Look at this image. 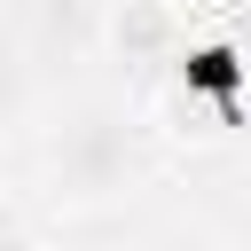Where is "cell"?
<instances>
[{
  "label": "cell",
  "instance_id": "obj_1",
  "mask_svg": "<svg viewBox=\"0 0 251 251\" xmlns=\"http://www.w3.org/2000/svg\"><path fill=\"white\" fill-rule=\"evenodd\" d=\"M39 180L63 212H110L149 180V126L126 102H71L39 133Z\"/></svg>",
  "mask_w": 251,
  "mask_h": 251
},
{
  "label": "cell",
  "instance_id": "obj_2",
  "mask_svg": "<svg viewBox=\"0 0 251 251\" xmlns=\"http://www.w3.org/2000/svg\"><path fill=\"white\" fill-rule=\"evenodd\" d=\"M157 133L188 141V149H220L235 141V118H243V86H235V47L227 39H188L173 47L165 78H157Z\"/></svg>",
  "mask_w": 251,
  "mask_h": 251
},
{
  "label": "cell",
  "instance_id": "obj_3",
  "mask_svg": "<svg viewBox=\"0 0 251 251\" xmlns=\"http://www.w3.org/2000/svg\"><path fill=\"white\" fill-rule=\"evenodd\" d=\"M180 8L173 0H110V16H102V47L118 55V63H141V71H165L173 63V47H180Z\"/></svg>",
  "mask_w": 251,
  "mask_h": 251
},
{
  "label": "cell",
  "instance_id": "obj_4",
  "mask_svg": "<svg viewBox=\"0 0 251 251\" xmlns=\"http://www.w3.org/2000/svg\"><path fill=\"white\" fill-rule=\"evenodd\" d=\"M133 251H235V243L212 235V227H196V220H173V227H149Z\"/></svg>",
  "mask_w": 251,
  "mask_h": 251
},
{
  "label": "cell",
  "instance_id": "obj_5",
  "mask_svg": "<svg viewBox=\"0 0 251 251\" xmlns=\"http://www.w3.org/2000/svg\"><path fill=\"white\" fill-rule=\"evenodd\" d=\"M24 94H31L24 47H16V39H0V118H16V110H24Z\"/></svg>",
  "mask_w": 251,
  "mask_h": 251
},
{
  "label": "cell",
  "instance_id": "obj_6",
  "mask_svg": "<svg viewBox=\"0 0 251 251\" xmlns=\"http://www.w3.org/2000/svg\"><path fill=\"white\" fill-rule=\"evenodd\" d=\"M0 251H47V243H39V227H31L8 196H0Z\"/></svg>",
  "mask_w": 251,
  "mask_h": 251
}]
</instances>
